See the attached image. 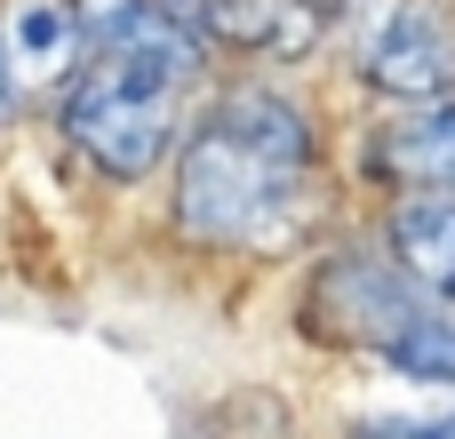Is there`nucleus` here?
<instances>
[{
    "label": "nucleus",
    "instance_id": "nucleus-10",
    "mask_svg": "<svg viewBox=\"0 0 455 439\" xmlns=\"http://www.w3.org/2000/svg\"><path fill=\"white\" fill-rule=\"evenodd\" d=\"M360 439H455V416H376Z\"/></svg>",
    "mask_w": 455,
    "mask_h": 439
},
{
    "label": "nucleus",
    "instance_id": "nucleus-9",
    "mask_svg": "<svg viewBox=\"0 0 455 439\" xmlns=\"http://www.w3.org/2000/svg\"><path fill=\"white\" fill-rule=\"evenodd\" d=\"M72 40H80V32H72V8H48V0H40V8H24V16H16V48H24L32 64L72 56Z\"/></svg>",
    "mask_w": 455,
    "mask_h": 439
},
{
    "label": "nucleus",
    "instance_id": "nucleus-3",
    "mask_svg": "<svg viewBox=\"0 0 455 439\" xmlns=\"http://www.w3.org/2000/svg\"><path fill=\"white\" fill-rule=\"evenodd\" d=\"M424 320H432V296L384 256H336L312 280V328H328L336 344H360L376 360H392Z\"/></svg>",
    "mask_w": 455,
    "mask_h": 439
},
{
    "label": "nucleus",
    "instance_id": "nucleus-6",
    "mask_svg": "<svg viewBox=\"0 0 455 439\" xmlns=\"http://www.w3.org/2000/svg\"><path fill=\"white\" fill-rule=\"evenodd\" d=\"M376 168L400 176V184H416V192H440L448 200L455 192V96L432 104V112H408L400 128H384Z\"/></svg>",
    "mask_w": 455,
    "mask_h": 439
},
{
    "label": "nucleus",
    "instance_id": "nucleus-2",
    "mask_svg": "<svg viewBox=\"0 0 455 439\" xmlns=\"http://www.w3.org/2000/svg\"><path fill=\"white\" fill-rule=\"evenodd\" d=\"M208 56V24H200V0H144V16L104 40L88 56V72L72 80L64 96V136L120 184L152 176L168 136H176V112H184V88Z\"/></svg>",
    "mask_w": 455,
    "mask_h": 439
},
{
    "label": "nucleus",
    "instance_id": "nucleus-1",
    "mask_svg": "<svg viewBox=\"0 0 455 439\" xmlns=\"http://www.w3.org/2000/svg\"><path fill=\"white\" fill-rule=\"evenodd\" d=\"M320 144L288 96H224L176 160V224L200 248H288L320 200Z\"/></svg>",
    "mask_w": 455,
    "mask_h": 439
},
{
    "label": "nucleus",
    "instance_id": "nucleus-11",
    "mask_svg": "<svg viewBox=\"0 0 455 439\" xmlns=\"http://www.w3.org/2000/svg\"><path fill=\"white\" fill-rule=\"evenodd\" d=\"M16 112V80H8V40H0V120Z\"/></svg>",
    "mask_w": 455,
    "mask_h": 439
},
{
    "label": "nucleus",
    "instance_id": "nucleus-8",
    "mask_svg": "<svg viewBox=\"0 0 455 439\" xmlns=\"http://www.w3.org/2000/svg\"><path fill=\"white\" fill-rule=\"evenodd\" d=\"M384 368H400V376H416V384H455V320H448V312H432Z\"/></svg>",
    "mask_w": 455,
    "mask_h": 439
},
{
    "label": "nucleus",
    "instance_id": "nucleus-7",
    "mask_svg": "<svg viewBox=\"0 0 455 439\" xmlns=\"http://www.w3.org/2000/svg\"><path fill=\"white\" fill-rule=\"evenodd\" d=\"M200 24H208V40H240V48H264V56H296L312 40L304 0H200Z\"/></svg>",
    "mask_w": 455,
    "mask_h": 439
},
{
    "label": "nucleus",
    "instance_id": "nucleus-4",
    "mask_svg": "<svg viewBox=\"0 0 455 439\" xmlns=\"http://www.w3.org/2000/svg\"><path fill=\"white\" fill-rule=\"evenodd\" d=\"M352 56H360L368 88H384V96L448 104V88H455V32L416 0H376L352 32Z\"/></svg>",
    "mask_w": 455,
    "mask_h": 439
},
{
    "label": "nucleus",
    "instance_id": "nucleus-5",
    "mask_svg": "<svg viewBox=\"0 0 455 439\" xmlns=\"http://www.w3.org/2000/svg\"><path fill=\"white\" fill-rule=\"evenodd\" d=\"M392 264L432 296V304H448L455 312V200L440 192H408L400 208H392Z\"/></svg>",
    "mask_w": 455,
    "mask_h": 439
}]
</instances>
